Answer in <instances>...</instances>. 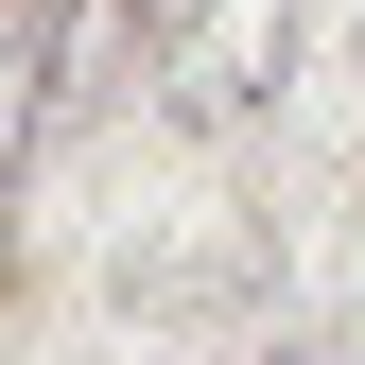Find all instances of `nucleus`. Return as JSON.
I'll return each mask as SVG.
<instances>
[{"instance_id": "nucleus-2", "label": "nucleus", "mask_w": 365, "mask_h": 365, "mask_svg": "<svg viewBox=\"0 0 365 365\" xmlns=\"http://www.w3.org/2000/svg\"><path fill=\"white\" fill-rule=\"evenodd\" d=\"M53 18H0V192H18V174H35V140H53Z\"/></svg>"}, {"instance_id": "nucleus-3", "label": "nucleus", "mask_w": 365, "mask_h": 365, "mask_svg": "<svg viewBox=\"0 0 365 365\" xmlns=\"http://www.w3.org/2000/svg\"><path fill=\"white\" fill-rule=\"evenodd\" d=\"M261 365H331V348H261Z\"/></svg>"}, {"instance_id": "nucleus-1", "label": "nucleus", "mask_w": 365, "mask_h": 365, "mask_svg": "<svg viewBox=\"0 0 365 365\" xmlns=\"http://www.w3.org/2000/svg\"><path fill=\"white\" fill-rule=\"evenodd\" d=\"M296 87V0H174L157 18V122L174 140H244Z\"/></svg>"}]
</instances>
